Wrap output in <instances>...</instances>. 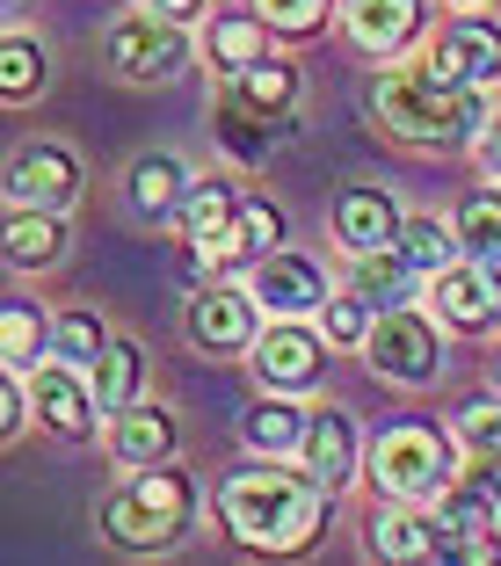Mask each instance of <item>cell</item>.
Returning a JSON list of instances; mask_svg holds the SVG:
<instances>
[{
  "label": "cell",
  "mask_w": 501,
  "mask_h": 566,
  "mask_svg": "<svg viewBox=\"0 0 501 566\" xmlns=\"http://www.w3.org/2000/svg\"><path fill=\"white\" fill-rule=\"evenodd\" d=\"M327 486L313 480V472H233L226 480V494H218V509H226V531L240 537V545L254 552H299L313 545L320 516H327Z\"/></svg>",
  "instance_id": "cell-1"
},
{
  "label": "cell",
  "mask_w": 501,
  "mask_h": 566,
  "mask_svg": "<svg viewBox=\"0 0 501 566\" xmlns=\"http://www.w3.org/2000/svg\"><path fill=\"white\" fill-rule=\"evenodd\" d=\"M364 102H370V117L393 138H407V146H466V138H480L487 124H494L480 87H443L429 66L378 73V81L364 87Z\"/></svg>",
  "instance_id": "cell-2"
},
{
  "label": "cell",
  "mask_w": 501,
  "mask_h": 566,
  "mask_svg": "<svg viewBox=\"0 0 501 566\" xmlns=\"http://www.w3.org/2000/svg\"><path fill=\"white\" fill-rule=\"evenodd\" d=\"M189 516H197V494H189L182 472H167V465L132 472V486H117V494L102 501V531L117 537L124 552L175 545V537L189 531Z\"/></svg>",
  "instance_id": "cell-3"
},
{
  "label": "cell",
  "mask_w": 501,
  "mask_h": 566,
  "mask_svg": "<svg viewBox=\"0 0 501 566\" xmlns=\"http://www.w3.org/2000/svg\"><path fill=\"white\" fill-rule=\"evenodd\" d=\"M458 436L429 429V421H393L370 443V486L385 501H436L443 486L458 480Z\"/></svg>",
  "instance_id": "cell-4"
},
{
  "label": "cell",
  "mask_w": 501,
  "mask_h": 566,
  "mask_svg": "<svg viewBox=\"0 0 501 566\" xmlns=\"http://www.w3.org/2000/svg\"><path fill=\"white\" fill-rule=\"evenodd\" d=\"M364 356L378 378L393 385H429L436 370H443V342H436V319H421L415 305H393V313H378V327L364 334Z\"/></svg>",
  "instance_id": "cell-5"
},
{
  "label": "cell",
  "mask_w": 501,
  "mask_h": 566,
  "mask_svg": "<svg viewBox=\"0 0 501 566\" xmlns=\"http://www.w3.org/2000/svg\"><path fill=\"white\" fill-rule=\"evenodd\" d=\"M262 298L254 291H233V283H203L197 298H189V313H182V334L197 342L203 356H240V349H254L262 342Z\"/></svg>",
  "instance_id": "cell-6"
},
{
  "label": "cell",
  "mask_w": 501,
  "mask_h": 566,
  "mask_svg": "<svg viewBox=\"0 0 501 566\" xmlns=\"http://www.w3.org/2000/svg\"><path fill=\"white\" fill-rule=\"evenodd\" d=\"M109 66H117L124 81H175V73L189 66V36H182V22L153 15V8L124 15L117 30H109Z\"/></svg>",
  "instance_id": "cell-7"
},
{
  "label": "cell",
  "mask_w": 501,
  "mask_h": 566,
  "mask_svg": "<svg viewBox=\"0 0 501 566\" xmlns=\"http://www.w3.org/2000/svg\"><path fill=\"white\" fill-rule=\"evenodd\" d=\"M429 305H436V319L458 327V334L501 327V269L472 262V254L451 262V269H436V276H429Z\"/></svg>",
  "instance_id": "cell-8"
},
{
  "label": "cell",
  "mask_w": 501,
  "mask_h": 566,
  "mask_svg": "<svg viewBox=\"0 0 501 566\" xmlns=\"http://www.w3.org/2000/svg\"><path fill=\"white\" fill-rule=\"evenodd\" d=\"M429 73L443 87H494L501 81V30L480 15L443 22V36L429 44Z\"/></svg>",
  "instance_id": "cell-9"
},
{
  "label": "cell",
  "mask_w": 501,
  "mask_h": 566,
  "mask_svg": "<svg viewBox=\"0 0 501 566\" xmlns=\"http://www.w3.org/2000/svg\"><path fill=\"white\" fill-rule=\"evenodd\" d=\"M30 400H36V421H44L51 436H87L95 429V378H81V364H66V356H51V364L30 370Z\"/></svg>",
  "instance_id": "cell-10"
},
{
  "label": "cell",
  "mask_w": 501,
  "mask_h": 566,
  "mask_svg": "<svg viewBox=\"0 0 501 566\" xmlns=\"http://www.w3.org/2000/svg\"><path fill=\"white\" fill-rule=\"evenodd\" d=\"M248 291L262 298V313H276V319H305V313H320V305L334 298L327 276H320V262H305V254H291V248L262 254Z\"/></svg>",
  "instance_id": "cell-11"
},
{
  "label": "cell",
  "mask_w": 501,
  "mask_h": 566,
  "mask_svg": "<svg viewBox=\"0 0 501 566\" xmlns=\"http://www.w3.org/2000/svg\"><path fill=\"white\" fill-rule=\"evenodd\" d=\"M81 197V160H73L66 146H51V138H36V146L15 153V167H8V203H36V211H66V203Z\"/></svg>",
  "instance_id": "cell-12"
},
{
  "label": "cell",
  "mask_w": 501,
  "mask_h": 566,
  "mask_svg": "<svg viewBox=\"0 0 501 566\" xmlns=\"http://www.w3.org/2000/svg\"><path fill=\"white\" fill-rule=\"evenodd\" d=\"M320 356H327V342H320L313 327H299V319H276V327L254 342V378L269 385V392H305V385L320 378Z\"/></svg>",
  "instance_id": "cell-13"
},
{
  "label": "cell",
  "mask_w": 501,
  "mask_h": 566,
  "mask_svg": "<svg viewBox=\"0 0 501 566\" xmlns=\"http://www.w3.org/2000/svg\"><path fill=\"white\" fill-rule=\"evenodd\" d=\"M400 203L385 197V189H342V197H334V233H342V248L349 254H370V248H393V240H400Z\"/></svg>",
  "instance_id": "cell-14"
},
{
  "label": "cell",
  "mask_w": 501,
  "mask_h": 566,
  "mask_svg": "<svg viewBox=\"0 0 501 566\" xmlns=\"http://www.w3.org/2000/svg\"><path fill=\"white\" fill-rule=\"evenodd\" d=\"M342 22H349V44L356 51L393 59V51L421 30V0H342Z\"/></svg>",
  "instance_id": "cell-15"
},
{
  "label": "cell",
  "mask_w": 501,
  "mask_h": 566,
  "mask_svg": "<svg viewBox=\"0 0 501 566\" xmlns=\"http://www.w3.org/2000/svg\"><path fill=\"white\" fill-rule=\"evenodd\" d=\"M109 458L132 465V472L167 465V458H175V415H167V407H138L132 400L117 421H109Z\"/></svg>",
  "instance_id": "cell-16"
},
{
  "label": "cell",
  "mask_w": 501,
  "mask_h": 566,
  "mask_svg": "<svg viewBox=\"0 0 501 566\" xmlns=\"http://www.w3.org/2000/svg\"><path fill=\"white\" fill-rule=\"evenodd\" d=\"M305 472H313L327 494H342V486L356 480V429H349V415H334V407H320L313 421H305Z\"/></svg>",
  "instance_id": "cell-17"
},
{
  "label": "cell",
  "mask_w": 501,
  "mask_h": 566,
  "mask_svg": "<svg viewBox=\"0 0 501 566\" xmlns=\"http://www.w3.org/2000/svg\"><path fill=\"white\" fill-rule=\"evenodd\" d=\"M124 197H132V211L138 218H182V203H189V175H182V160L175 153H138L132 160V182H124Z\"/></svg>",
  "instance_id": "cell-18"
},
{
  "label": "cell",
  "mask_w": 501,
  "mask_h": 566,
  "mask_svg": "<svg viewBox=\"0 0 501 566\" xmlns=\"http://www.w3.org/2000/svg\"><path fill=\"white\" fill-rule=\"evenodd\" d=\"M370 552L378 559H436L443 552V523L421 509V501H400V509H385L370 523Z\"/></svg>",
  "instance_id": "cell-19"
},
{
  "label": "cell",
  "mask_w": 501,
  "mask_h": 566,
  "mask_svg": "<svg viewBox=\"0 0 501 566\" xmlns=\"http://www.w3.org/2000/svg\"><path fill=\"white\" fill-rule=\"evenodd\" d=\"M421 269L407 262L400 248H370V254H356V269H349V291L370 305V313H393V305H407V283H415Z\"/></svg>",
  "instance_id": "cell-20"
},
{
  "label": "cell",
  "mask_w": 501,
  "mask_h": 566,
  "mask_svg": "<svg viewBox=\"0 0 501 566\" xmlns=\"http://www.w3.org/2000/svg\"><path fill=\"white\" fill-rule=\"evenodd\" d=\"M59 254H66V226H59V211L15 203V218H8V262H15V269H51Z\"/></svg>",
  "instance_id": "cell-21"
},
{
  "label": "cell",
  "mask_w": 501,
  "mask_h": 566,
  "mask_svg": "<svg viewBox=\"0 0 501 566\" xmlns=\"http://www.w3.org/2000/svg\"><path fill=\"white\" fill-rule=\"evenodd\" d=\"M305 407H291V400H254L248 415H240V436H248V450H262V458H284V450H299L305 443Z\"/></svg>",
  "instance_id": "cell-22"
},
{
  "label": "cell",
  "mask_w": 501,
  "mask_h": 566,
  "mask_svg": "<svg viewBox=\"0 0 501 566\" xmlns=\"http://www.w3.org/2000/svg\"><path fill=\"white\" fill-rule=\"evenodd\" d=\"M36 356H51V319L36 313V305L8 298V305H0V364L30 378V370H36Z\"/></svg>",
  "instance_id": "cell-23"
},
{
  "label": "cell",
  "mask_w": 501,
  "mask_h": 566,
  "mask_svg": "<svg viewBox=\"0 0 501 566\" xmlns=\"http://www.w3.org/2000/svg\"><path fill=\"white\" fill-rule=\"evenodd\" d=\"M240 203L248 197H233V182H189V203H182V218H175V226H182V240H211V233H233L240 226Z\"/></svg>",
  "instance_id": "cell-24"
},
{
  "label": "cell",
  "mask_w": 501,
  "mask_h": 566,
  "mask_svg": "<svg viewBox=\"0 0 501 566\" xmlns=\"http://www.w3.org/2000/svg\"><path fill=\"white\" fill-rule=\"evenodd\" d=\"M458 240H466V254L472 262H487V269H501V182L494 189H472L466 203H458Z\"/></svg>",
  "instance_id": "cell-25"
},
{
  "label": "cell",
  "mask_w": 501,
  "mask_h": 566,
  "mask_svg": "<svg viewBox=\"0 0 501 566\" xmlns=\"http://www.w3.org/2000/svg\"><path fill=\"white\" fill-rule=\"evenodd\" d=\"M233 95L248 102V109H262V117L284 124V117H291V102H299V66H284V59H262V66L233 73Z\"/></svg>",
  "instance_id": "cell-26"
},
{
  "label": "cell",
  "mask_w": 501,
  "mask_h": 566,
  "mask_svg": "<svg viewBox=\"0 0 501 566\" xmlns=\"http://www.w3.org/2000/svg\"><path fill=\"white\" fill-rule=\"evenodd\" d=\"M269 59V22L262 15H218L211 22V66L226 73H248Z\"/></svg>",
  "instance_id": "cell-27"
},
{
  "label": "cell",
  "mask_w": 501,
  "mask_h": 566,
  "mask_svg": "<svg viewBox=\"0 0 501 566\" xmlns=\"http://www.w3.org/2000/svg\"><path fill=\"white\" fill-rule=\"evenodd\" d=\"M393 248H400L421 276H436V269H451L458 254H466V240H458V226H443V218L421 211V218H407V226H400V240H393Z\"/></svg>",
  "instance_id": "cell-28"
},
{
  "label": "cell",
  "mask_w": 501,
  "mask_h": 566,
  "mask_svg": "<svg viewBox=\"0 0 501 566\" xmlns=\"http://www.w3.org/2000/svg\"><path fill=\"white\" fill-rule=\"evenodd\" d=\"M138 378H146V349L138 342H109V356L95 364V400L102 415H124L138 400Z\"/></svg>",
  "instance_id": "cell-29"
},
{
  "label": "cell",
  "mask_w": 501,
  "mask_h": 566,
  "mask_svg": "<svg viewBox=\"0 0 501 566\" xmlns=\"http://www.w3.org/2000/svg\"><path fill=\"white\" fill-rule=\"evenodd\" d=\"M218 138L240 153V160H262L269 146H276V117H262V109H248V102L226 87V102H218Z\"/></svg>",
  "instance_id": "cell-30"
},
{
  "label": "cell",
  "mask_w": 501,
  "mask_h": 566,
  "mask_svg": "<svg viewBox=\"0 0 501 566\" xmlns=\"http://www.w3.org/2000/svg\"><path fill=\"white\" fill-rule=\"evenodd\" d=\"M109 342H117V334L102 327L95 313H59L51 319V356H66V364H81V370H95L102 356H109Z\"/></svg>",
  "instance_id": "cell-31"
},
{
  "label": "cell",
  "mask_w": 501,
  "mask_h": 566,
  "mask_svg": "<svg viewBox=\"0 0 501 566\" xmlns=\"http://www.w3.org/2000/svg\"><path fill=\"white\" fill-rule=\"evenodd\" d=\"M30 87H44V51L30 36H8V51H0V95L30 102Z\"/></svg>",
  "instance_id": "cell-32"
},
{
  "label": "cell",
  "mask_w": 501,
  "mask_h": 566,
  "mask_svg": "<svg viewBox=\"0 0 501 566\" xmlns=\"http://www.w3.org/2000/svg\"><path fill=\"white\" fill-rule=\"evenodd\" d=\"M458 443H466L480 465H494V458H501V400H472V407H458Z\"/></svg>",
  "instance_id": "cell-33"
},
{
  "label": "cell",
  "mask_w": 501,
  "mask_h": 566,
  "mask_svg": "<svg viewBox=\"0 0 501 566\" xmlns=\"http://www.w3.org/2000/svg\"><path fill=\"white\" fill-rule=\"evenodd\" d=\"M327 8L334 0H254V15H262L276 36H313L320 22H327Z\"/></svg>",
  "instance_id": "cell-34"
},
{
  "label": "cell",
  "mask_w": 501,
  "mask_h": 566,
  "mask_svg": "<svg viewBox=\"0 0 501 566\" xmlns=\"http://www.w3.org/2000/svg\"><path fill=\"white\" fill-rule=\"evenodd\" d=\"M240 240H248V254H276V240H284V211L262 197L240 203Z\"/></svg>",
  "instance_id": "cell-35"
},
{
  "label": "cell",
  "mask_w": 501,
  "mask_h": 566,
  "mask_svg": "<svg viewBox=\"0 0 501 566\" xmlns=\"http://www.w3.org/2000/svg\"><path fill=\"white\" fill-rule=\"evenodd\" d=\"M320 319H327V342H364V334H370V305L356 298V291H349V298H327Z\"/></svg>",
  "instance_id": "cell-36"
},
{
  "label": "cell",
  "mask_w": 501,
  "mask_h": 566,
  "mask_svg": "<svg viewBox=\"0 0 501 566\" xmlns=\"http://www.w3.org/2000/svg\"><path fill=\"white\" fill-rule=\"evenodd\" d=\"M138 8H153V15H167V22H197V15H211V0H138Z\"/></svg>",
  "instance_id": "cell-37"
},
{
  "label": "cell",
  "mask_w": 501,
  "mask_h": 566,
  "mask_svg": "<svg viewBox=\"0 0 501 566\" xmlns=\"http://www.w3.org/2000/svg\"><path fill=\"white\" fill-rule=\"evenodd\" d=\"M480 167H487V182H501V117L480 132Z\"/></svg>",
  "instance_id": "cell-38"
},
{
  "label": "cell",
  "mask_w": 501,
  "mask_h": 566,
  "mask_svg": "<svg viewBox=\"0 0 501 566\" xmlns=\"http://www.w3.org/2000/svg\"><path fill=\"white\" fill-rule=\"evenodd\" d=\"M480 472H487V480H494V486H501V458H494V465H480Z\"/></svg>",
  "instance_id": "cell-39"
},
{
  "label": "cell",
  "mask_w": 501,
  "mask_h": 566,
  "mask_svg": "<svg viewBox=\"0 0 501 566\" xmlns=\"http://www.w3.org/2000/svg\"><path fill=\"white\" fill-rule=\"evenodd\" d=\"M494 545H501V509H494Z\"/></svg>",
  "instance_id": "cell-40"
},
{
  "label": "cell",
  "mask_w": 501,
  "mask_h": 566,
  "mask_svg": "<svg viewBox=\"0 0 501 566\" xmlns=\"http://www.w3.org/2000/svg\"><path fill=\"white\" fill-rule=\"evenodd\" d=\"M466 8H480V0H466Z\"/></svg>",
  "instance_id": "cell-41"
}]
</instances>
